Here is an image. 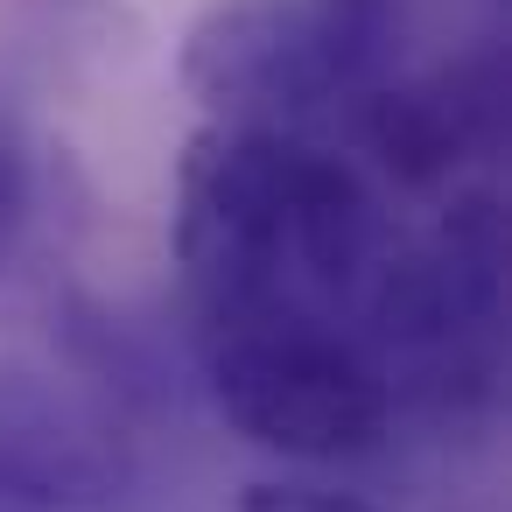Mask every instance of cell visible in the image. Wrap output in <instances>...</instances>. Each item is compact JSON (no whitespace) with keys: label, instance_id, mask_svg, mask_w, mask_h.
<instances>
[{"label":"cell","instance_id":"obj_1","mask_svg":"<svg viewBox=\"0 0 512 512\" xmlns=\"http://www.w3.org/2000/svg\"><path fill=\"white\" fill-rule=\"evenodd\" d=\"M393 246L372 183L274 127H197L176 169V267L197 323L302 309L344 323Z\"/></svg>","mask_w":512,"mask_h":512},{"label":"cell","instance_id":"obj_2","mask_svg":"<svg viewBox=\"0 0 512 512\" xmlns=\"http://www.w3.org/2000/svg\"><path fill=\"white\" fill-rule=\"evenodd\" d=\"M393 0H211L190 22L176 78L211 127H274L358 106L393 78Z\"/></svg>","mask_w":512,"mask_h":512},{"label":"cell","instance_id":"obj_3","mask_svg":"<svg viewBox=\"0 0 512 512\" xmlns=\"http://www.w3.org/2000/svg\"><path fill=\"white\" fill-rule=\"evenodd\" d=\"M197 358H204L211 407L253 449L337 463V456H365L393 435L400 400H393L386 372L330 316L267 309V316L197 323Z\"/></svg>","mask_w":512,"mask_h":512},{"label":"cell","instance_id":"obj_4","mask_svg":"<svg viewBox=\"0 0 512 512\" xmlns=\"http://www.w3.org/2000/svg\"><path fill=\"white\" fill-rule=\"evenodd\" d=\"M134 484L120 428L71 386L0 365V512H106Z\"/></svg>","mask_w":512,"mask_h":512},{"label":"cell","instance_id":"obj_5","mask_svg":"<svg viewBox=\"0 0 512 512\" xmlns=\"http://www.w3.org/2000/svg\"><path fill=\"white\" fill-rule=\"evenodd\" d=\"M498 57L477 50L428 78H386L358 99V141L400 190H456V176L498 155Z\"/></svg>","mask_w":512,"mask_h":512},{"label":"cell","instance_id":"obj_6","mask_svg":"<svg viewBox=\"0 0 512 512\" xmlns=\"http://www.w3.org/2000/svg\"><path fill=\"white\" fill-rule=\"evenodd\" d=\"M36 204H43L36 148L22 141V127H15V120H0V274L22 260L29 225H36Z\"/></svg>","mask_w":512,"mask_h":512},{"label":"cell","instance_id":"obj_7","mask_svg":"<svg viewBox=\"0 0 512 512\" xmlns=\"http://www.w3.org/2000/svg\"><path fill=\"white\" fill-rule=\"evenodd\" d=\"M232 512H386L358 491H323V484H281V477H260L239 491Z\"/></svg>","mask_w":512,"mask_h":512}]
</instances>
